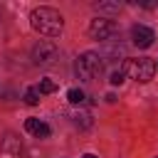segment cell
I'll return each mask as SVG.
<instances>
[{"instance_id": "3957f363", "label": "cell", "mask_w": 158, "mask_h": 158, "mask_svg": "<svg viewBox=\"0 0 158 158\" xmlns=\"http://www.w3.org/2000/svg\"><path fill=\"white\" fill-rule=\"evenodd\" d=\"M104 67V57L96 54V52H84L77 57V77L84 79V81H91Z\"/></svg>"}, {"instance_id": "5b68a950", "label": "cell", "mask_w": 158, "mask_h": 158, "mask_svg": "<svg viewBox=\"0 0 158 158\" xmlns=\"http://www.w3.org/2000/svg\"><path fill=\"white\" fill-rule=\"evenodd\" d=\"M89 35L94 40H109L116 35V22L114 20H106V17H96L89 22Z\"/></svg>"}, {"instance_id": "277c9868", "label": "cell", "mask_w": 158, "mask_h": 158, "mask_svg": "<svg viewBox=\"0 0 158 158\" xmlns=\"http://www.w3.org/2000/svg\"><path fill=\"white\" fill-rule=\"evenodd\" d=\"M32 59H35V64H52L57 59V44L49 40H40L32 47Z\"/></svg>"}, {"instance_id": "8992f818", "label": "cell", "mask_w": 158, "mask_h": 158, "mask_svg": "<svg viewBox=\"0 0 158 158\" xmlns=\"http://www.w3.org/2000/svg\"><path fill=\"white\" fill-rule=\"evenodd\" d=\"M131 40H133V44L138 49H148L153 44V40H156V32L151 27H146V25H133L131 27Z\"/></svg>"}, {"instance_id": "7c38bea8", "label": "cell", "mask_w": 158, "mask_h": 158, "mask_svg": "<svg viewBox=\"0 0 158 158\" xmlns=\"http://www.w3.org/2000/svg\"><path fill=\"white\" fill-rule=\"evenodd\" d=\"M123 79H126V74H123V69H116V72H111V84L114 86H118V84H123Z\"/></svg>"}, {"instance_id": "4fadbf2b", "label": "cell", "mask_w": 158, "mask_h": 158, "mask_svg": "<svg viewBox=\"0 0 158 158\" xmlns=\"http://www.w3.org/2000/svg\"><path fill=\"white\" fill-rule=\"evenodd\" d=\"M118 2H99L96 5V10H106V12H118Z\"/></svg>"}, {"instance_id": "6da1fadb", "label": "cell", "mask_w": 158, "mask_h": 158, "mask_svg": "<svg viewBox=\"0 0 158 158\" xmlns=\"http://www.w3.org/2000/svg\"><path fill=\"white\" fill-rule=\"evenodd\" d=\"M30 25L44 37H59L62 30H64L62 15L52 7H35L32 15H30Z\"/></svg>"}, {"instance_id": "9a60e30c", "label": "cell", "mask_w": 158, "mask_h": 158, "mask_svg": "<svg viewBox=\"0 0 158 158\" xmlns=\"http://www.w3.org/2000/svg\"><path fill=\"white\" fill-rule=\"evenodd\" d=\"M81 158H99V156H94V153H84Z\"/></svg>"}, {"instance_id": "7a4b0ae2", "label": "cell", "mask_w": 158, "mask_h": 158, "mask_svg": "<svg viewBox=\"0 0 158 158\" xmlns=\"http://www.w3.org/2000/svg\"><path fill=\"white\" fill-rule=\"evenodd\" d=\"M123 74L136 79V81H151L156 74V62L148 57H138V59H126L123 62Z\"/></svg>"}, {"instance_id": "9c48e42d", "label": "cell", "mask_w": 158, "mask_h": 158, "mask_svg": "<svg viewBox=\"0 0 158 158\" xmlns=\"http://www.w3.org/2000/svg\"><path fill=\"white\" fill-rule=\"evenodd\" d=\"M37 91H40V94H54V91H57V81H52V79H42V81L37 84Z\"/></svg>"}, {"instance_id": "5bb4252c", "label": "cell", "mask_w": 158, "mask_h": 158, "mask_svg": "<svg viewBox=\"0 0 158 158\" xmlns=\"http://www.w3.org/2000/svg\"><path fill=\"white\" fill-rule=\"evenodd\" d=\"M49 133H52V128H49L47 123H42V126H40V133H37V138H47Z\"/></svg>"}, {"instance_id": "ba28073f", "label": "cell", "mask_w": 158, "mask_h": 158, "mask_svg": "<svg viewBox=\"0 0 158 158\" xmlns=\"http://www.w3.org/2000/svg\"><path fill=\"white\" fill-rule=\"evenodd\" d=\"M67 99H69V104H74V106H81L86 96H84V91H81V89H69V91H67Z\"/></svg>"}, {"instance_id": "8fae6325", "label": "cell", "mask_w": 158, "mask_h": 158, "mask_svg": "<svg viewBox=\"0 0 158 158\" xmlns=\"http://www.w3.org/2000/svg\"><path fill=\"white\" fill-rule=\"evenodd\" d=\"M25 101H27L30 106L40 104V91H37V86H32V89H27V91H25Z\"/></svg>"}, {"instance_id": "52a82bcc", "label": "cell", "mask_w": 158, "mask_h": 158, "mask_svg": "<svg viewBox=\"0 0 158 158\" xmlns=\"http://www.w3.org/2000/svg\"><path fill=\"white\" fill-rule=\"evenodd\" d=\"M2 151H5V153H10V156H20V151H22L20 138H17L15 133H7V136L2 138Z\"/></svg>"}, {"instance_id": "30bf717a", "label": "cell", "mask_w": 158, "mask_h": 158, "mask_svg": "<svg viewBox=\"0 0 158 158\" xmlns=\"http://www.w3.org/2000/svg\"><path fill=\"white\" fill-rule=\"evenodd\" d=\"M42 123H44V121H40V118H35V116H32V118H27V121H25V131H30V133H35V136H37Z\"/></svg>"}]
</instances>
